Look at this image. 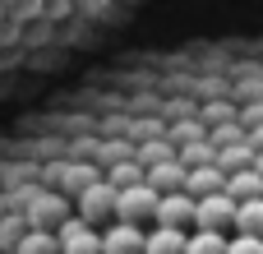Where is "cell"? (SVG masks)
Returning <instances> with one entry per match:
<instances>
[{
  "instance_id": "1",
  "label": "cell",
  "mask_w": 263,
  "mask_h": 254,
  "mask_svg": "<svg viewBox=\"0 0 263 254\" xmlns=\"http://www.w3.org/2000/svg\"><path fill=\"white\" fill-rule=\"evenodd\" d=\"M134 19L129 5H0V102L46 83Z\"/></svg>"
},
{
  "instance_id": "2",
  "label": "cell",
  "mask_w": 263,
  "mask_h": 254,
  "mask_svg": "<svg viewBox=\"0 0 263 254\" xmlns=\"http://www.w3.org/2000/svg\"><path fill=\"white\" fill-rule=\"evenodd\" d=\"M74 217H79L83 227H92V222H116V190H111L106 180L88 185V190L74 199Z\"/></svg>"
},
{
  "instance_id": "3",
  "label": "cell",
  "mask_w": 263,
  "mask_h": 254,
  "mask_svg": "<svg viewBox=\"0 0 263 254\" xmlns=\"http://www.w3.org/2000/svg\"><path fill=\"white\" fill-rule=\"evenodd\" d=\"M157 190H148V185H134V190H125V194H116V222H125V227H139V222H153V213H157Z\"/></svg>"
},
{
  "instance_id": "4",
  "label": "cell",
  "mask_w": 263,
  "mask_h": 254,
  "mask_svg": "<svg viewBox=\"0 0 263 254\" xmlns=\"http://www.w3.org/2000/svg\"><path fill=\"white\" fill-rule=\"evenodd\" d=\"M194 222H199V231H217L222 236V227H236V204L227 194H208V199L194 204Z\"/></svg>"
},
{
  "instance_id": "5",
  "label": "cell",
  "mask_w": 263,
  "mask_h": 254,
  "mask_svg": "<svg viewBox=\"0 0 263 254\" xmlns=\"http://www.w3.org/2000/svg\"><path fill=\"white\" fill-rule=\"evenodd\" d=\"M55 241H60V254H102V236H97L92 227H83L79 217H69V222L55 231Z\"/></svg>"
},
{
  "instance_id": "6",
  "label": "cell",
  "mask_w": 263,
  "mask_h": 254,
  "mask_svg": "<svg viewBox=\"0 0 263 254\" xmlns=\"http://www.w3.org/2000/svg\"><path fill=\"white\" fill-rule=\"evenodd\" d=\"M153 222H157V227H166V231H180L185 222H194V199H190V194H162V199H157Z\"/></svg>"
},
{
  "instance_id": "7",
  "label": "cell",
  "mask_w": 263,
  "mask_h": 254,
  "mask_svg": "<svg viewBox=\"0 0 263 254\" xmlns=\"http://www.w3.org/2000/svg\"><path fill=\"white\" fill-rule=\"evenodd\" d=\"M227 190V176L217 171V167H199V171H185V194L199 204V199H208V194H222Z\"/></svg>"
},
{
  "instance_id": "8",
  "label": "cell",
  "mask_w": 263,
  "mask_h": 254,
  "mask_svg": "<svg viewBox=\"0 0 263 254\" xmlns=\"http://www.w3.org/2000/svg\"><path fill=\"white\" fill-rule=\"evenodd\" d=\"M102 254H143V231L125 227V222H111V231L102 236Z\"/></svg>"
},
{
  "instance_id": "9",
  "label": "cell",
  "mask_w": 263,
  "mask_h": 254,
  "mask_svg": "<svg viewBox=\"0 0 263 254\" xmlns=\"http://www.w3.org/2000/svg\"><path fill=\"white\" fill-rule=\"evenodd\" d=\"M148 190L157 194H185V167L180 162H162V167H148Z\"/></svg>"
},
{
  "instance_id": "10",
  "label": "cell",
  "mask_w": 263,
  "mask_h": 254,
  "mask_svg": "<svg viewBox=\"0 0 263 254\" xmlns=\"http://www.w3.org/2000/svg\"><path fill=\"white\" fill-rule=\"evenodd\" d=\"M231 204H250V199H263V176L259 171H236L227 176V190H222Z\"/></svg>"
},
{
  "instance_id": "11",
  "label": "cell",
  "mask_w": 263,
  "mask_h": 254,
  "mask_svg": "<svg viewBox=\"0 0 263 254\" xmlns=\"http://www.w3.org/2000/svg\"><path fill=\"white\" fill-rule=\"evenodd\" d=\"M143 254H185V231H166V227L148 231L143 236Z\"/></svg>"
},
{
  "instance_id": "12",
  "label": "cell",
  "mask_w": 263,
  "mask_h": 254,
  "mask_svg": "<svg viewBox=\"0 0 263 254\" xmlns=\"http://www.w3.org/2000/svg\"><path fill=\"white\" fill-rule=\"evenodd\" d=\"M236 231H240V236H254V241H263V199L236 204Z\"/></svg>"
},
{
  "instance_id": "13",
  "label": "cell",
  "mask_w": 263,
  "mask_h": 254,
  "mask_svg": "<svg viewBox=\"0 0 263 254\" xmlns=\"http://www.w3.org/2000/svg\"><path fill=\"white\" fill-rule=\"evenodd\" d=\"M185 254H227V236H217V231H194V236H185Z\"/></svg>"
},
{
  "instance_id": "14",
  "label": "cell",
  "mask_w": 263,
  "mask_h": 254,
  "mask_svg": "<svg viewBox=\"0 0 263 254\" xmlns=\"http://www.w3.org/2000/svg\"><path fill=\"white\" fill-rule=\"evenodd\" d=\"M227 254H263V241H254V236H236V241H227Z\"/></svg>"
},
{
  "instance_id": "15",
  "label": "cell",
  "mask_w": 263,
  "mask_h": 254,
  "mask_svg": "<svg viewBox=\"0 0 263 254\" xmlns=\"http://www.w3.org/2000/svg\"><path fill=\"white\" fill-rule=\"evenodd\" d=\"M254 171H259V176H263V153H259V157H254Z\"/></svg>"
}]
</instances>
